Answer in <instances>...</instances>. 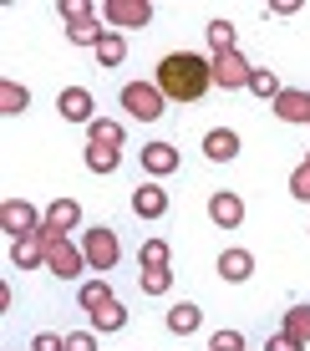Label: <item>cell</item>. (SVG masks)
<instances>
[{"label": "cell", "instance_id": "6da1fadb", "mask_svg": "<svg viewBox=\"0 0 310 351\" xmlns=\"http://www.w3.org/2000/svg\"><path fill=\"white\" fill-rule=\"evenodd\" d=\"M214 87V66L198 51H168L158 62V92L168 102H198Z\"/></svg>", "mask_w": 310, "mask_h": 351}, {"label": "cell", "instance_id": "cb8c5ba5", "mask_svg": "<svg viewBox=\"0 0 310 351\" xmlns=\"http://www.w3.org/2000/svg\"><path fill=\"white\" fill-rule=\"evenodd\" d=\"M138 265H142V270H168V245H163V239H142Z\"/></svg>", "mask_w": 310, "mask_h": 351}, {"label": "cell", "instance_id": "44dd1931", "mask_svg": "<svg viewBox=\"0 0 310 351\" xmlns=\"http://www.w3.org/2000/svg\"><path fill=\"white\" fill-rule=\"evenodd\" d=\"M285 336H295L300 346H310V306H290L285 311Z\"/></svg>", "mask_w": 310, "mask_h": 351}, {"label": "cell", "instance_id": "4316f807", "mask_svg": "<svg viewBox=\"0 0 310 351\" xmlns=\"http://www.w3.org/2000/svg\"><path fill=\"white\" fill-rule=\"evenodd\" d=\"M117 163H122V153H117V148H97V143L87 148V168H92V173H112Z\"/></svg>", "mask_w": 310, "mask_h": 351}, {"label": "cell", "instance_id": "30bf717a", "mask_svg": "<svg viewBox=\"0 0 310 351\" xmlns=\"http://www.w3.org/2000/svg\"><path fill=\"white\" fill-rule=\"evenodd\" d=\"M56 107H62V117H66V123H97V117H92V92L87 87H66L62 97H56Z\"/></svg>", "mask_w": 310, "mask_h": 351}, {"label": "cell", "instance_id": "3957f363", "mask_svg": "<svg viewBox=\"0 0 310 351\" xmlns=\"http://www.w3.org/2000/svg\"><path fill=\"white\" fill-rule=\"evenodd\" d=\"M0 224H5L10 239H36L41 224H46V214H36L26 199H5V204H0Z\"/></svg>", "mask_w": 310, "mask_h": 351}, {"label": "cell", "instance_id": "4fadbf2b", "mask_svg": "<svg viewBox=\"0 0 310 351\" xmlns=\"http://www.w3.org/2000/svg\"><path fill=\"white\" fill-rule=\"evenodd\" d=\"M219 275L229 285L249 280V275H255V255H249V250H224V255H219Z\"/></svg>", "mask_w": 310, "mask_h": 351}, {"label": "cell", "instance_id": "d6986e66", "mask_svg": "<svg viewBox=\"0 0 310 351\" xmlns=\"http://www.w3.org/2000/svg\"><path fill=\"white\" fill-rule=\"evenodd\" d=\"M249 92H255V97H265V102H275V97H280L285 87H280V77H275L270 66H255V71H249Z\"/></svg>", "mask_w": 310, "mask_h": 351}, {"label": "cell", "instance_id": "603a6c76", "mask_svg": "<svg viewBox=\"0 0 310 351\" xmlns=\"http://www.w3.org/2000/svg\"><path fill=\"white\" fill-rule=\"evenodd\" d=\"M66 36H71V46H92V51H97L107 26H102V21H81V26H66Z\"/></svg>", "mask_w": 310, "mask_h": 351}, {"label": "cell", "instance_id": "f546056e", "mask_svg": "<svg viewBox=\"0 0 310 351\" xmlns=\"http://www.w3.org/2000/svg\"><path fill=\"white\" fill-rule=\"evenodd\" d=\"M209 351H244V336L240 331H214L209 336Z\"/></svg>", "mask_w": 310, "mask_h": 351}, {"label": "cell", "instance_id": "e0dca14e", "mask_svg": "<svg viewBox=\"0 0 310 351\" xmlns=\"http://www.w3.org/2000/svg\"><path fill=\"white\" fill-rule=\"evenodd\" d=\"M198 321H204V311L188 306V300L168 311V331H173V336H194V331H198Z\"/></svg>", "mask_w": 310, "mask_h": 351}, {"label": "cell", "instance_id": "e575fe53", "mask_svg": "<svg viewBox=\"0 0 310 351\" xmlns=\"http://www.w3.org/2000/svg\"><path fill=\"white\" fill-rule=\"evenodd\" d=\"M305 163H310V153H305Z\"/></svg>", "mask_w": 310, "mask_h": 351}, {"label": "cell", "instance_id": "484cf974", "mask_svg": "<svg viewBox=\"0 0 310 351\" xmlns=\"http://www.w3.org/2000/svg\"><path fill=\"white\" fill-rule=\"evenodd\" d=\"M138 285H142V295H168L173 290V270H142Z\"/></svg>", "mask_w": 310, "mask_h": 351}, {"label": "cell", "instance_id": "ba28073f", "mask_svg": "<svg viewBox=\"0 0 310 351\" xmlns=\"http://www.w3.org/2000/svg\"><path fill=\"white\" fill-rule=\"evenodd\" d=\"M209 219L219 229H240L244 224V199H240V193H214V199H209Z\"/></svg>", "mask_w": 310, "mask_h": 351}, {"label": "cell", "instance_id": "52a82bcc", "mask_svg": "<svg viewBox=\"0 0 310 351\" xmlns=\"http://www.w3.org/2000/svg\"><path fill=\"white\" fill-rule=\"evenodd\" d=\"M102 21L117 26V31H133V26H148V21H153V5H148V0H107Z\"/></svg>", "mask_w": 310, "mask_h": 351}, {"label": "cell", "instance_id": "5b68a950", "mask_svg": "<svg viewBox=\"0 0 310 351\" xmlns=\"http://www.w3.org/2000/svg\"><path fill=\"white\" fill-rule=\"evenodd\" d=\"M81 255H87L92 270H112V265H117V234L107 224L87 229V234H81Z\"/></svg>", "mask_w": 310, "mask_h": 351}, {"label": "cell", "instance_id": "d6a6232c", "mask_svg": "<svg viewBox=\"0 0 310 351\" xmlns=\"http://www.w3.org/2000/svg\"><path fill=\"white\" fill-rule=\"evenodd\" d=\"M31 351H66V336H51V331H41L31 341Z\"/></svg>", "mask_w": 310, "mask_h": 351}, {"label": "cell", "instance_id": "f1b7e54d", "mask_svg": "<svg viewBox=\"0 0 310 351\" xmlns=\"http://www.w3.org/2000/svg\"><path fill=\"white\" fill-rule=\"evenodd\" d=\"M62 21L66 26H81V21H97V16H92L87 0H62Z\"/></svg>", "mask_w": 310, "mask_h": 351}, {"label": "cell", "instance_id": "ffe728a7", "mask_svg": "<svg viewBox=\"0 0 310 351\" xmlns=\"http://www.w3.org/2000/svg\"><path fill=\"white\" fill-rule=\"evenodd\" d=\"M26 107H31V92L21 87V82H0V112L16 117V112H26Z\"/></svg>", "mask_w": 310, "mask_h": 351}, {"label": "cell", "instance_id": "ac0fdd59", "mask_svg": "<svg viewBox=\"0 0 310 351\" xmlns=\"http://www.w3.org/2000/svg\"><path fill=\"white\" fill-rule=\"evenodd\" d=\"M97 62H102V66H122V62H127V41H122V31H107V36H102Z\"/></svg>", "mask_w": 310, "mask_h": 351}, {"label": "cell", "instance_id": "2e32d148", "mask_svg": "<svg viewBox=\"0 0 310 351\" xmlns=\"http://www.w3.org/2000/svg\"><path fill=\"white\" fill-rule=\"evenodd\" d=\"M77 300H81V311H87V316H92V311H102V306H112V285H107V280H87V285H81L77 290Z\"/></svg>", "mask_w": 310, "mask_h": 351}, {"label": "cell", "instance_id": "8fae6325", "mask_svg": "<svg viewBox=\"0 0 310 351\" xmlns=\"http://www.w3.org/2000/svg\"><path fill=\"white\" fill-rule=\"evenodd\" d=\"M275 117H280V123H310V92L285 87V92L275 97Z\"/></svg>", "mask_w": 310, "mask_h": 351}, {"label": "cell", "instance_id": "7a4b0ae2", "mask_svg": "<svg viewBox=\"0 0 310 351\" xmlns=\"http://www.w3.org/2000/svg\"><path fill=\"white\" fill-rule=\"evenodd\" d=\"M163 102H168V97L158 92V82H127L122 87V107H127V117H138V123H158Z\"/></svg>", "mask_w": 310, "mask_h": 351}, {"label": "cell", "instance_id": "836d02e7", "mask_svg": "<svg viewBox=\"0 0 310 351\" xmlns=\"http://www.w3.org/2000/svg\"><path fill=\"white\" fill-rule=\"evenodd\" d=\"M265 351H305V346L295 341V336H285V331H280V336H270V346H265Z\"/></svg>", "mask_w": 310, "mask_h": 351}, {"label": "cell", "instance_id": "9c48e42d", "mask_svg": "<svg viewBox=\"0 0 310 351\" xmlns=\"http://www.w3.org/2000/svg\"><path fill=\"white\" fill-rule=\"evenodd\" d=\"M133 214L138 219H163V214H168V193L158 184H138L133 189Z\"/></svg>", "mask_w": 310, "mask_h": 351}, {"label": "cell", "instance_id": "9a60e30c", "mask_svg": "<svg viewBox=\"0 0 310 351\" xmlns=\"http://www.w3.org/2000/svg\"><path fill=\"white\" fill-rule=\"evenodd\" d=\"M10 265L16 270H46V245L41 239H16L10 245Z\"/></svg>", "mask_w": 310, "mask_h": 351}, {"label": "cell", "instance_id": "7c38bea8", "mask_svg": "<svg viewBox=\"0 0 310 351\" xmlns=\"http://www.w3.org/2000/svg\"><path fill=\"white\" fill-rule=\"evenodd\" d=\"M142 168H148L153 178H168L178 168V148L173 143H148V148H142Z\"/></svg>", "mask_w": 310, "mask_h": 351}, {"label": "cell", "instance_id": "5bb4252c", "mask_svg": "<svg viewBox=\"0 0 310 351\" xmlns=\"http://www.w3.org/2000/svg\"><path fill=\"white\" fill-rule=\"evenodd\" d=\"M204 153L214 163H229V158H240V132H229V128H214L209 138H204Z\"/></svg>", "mask_w": 310, "mask_h": 351}, {"label": "cell", "instance_id": "4dcf8cb0", "mask_svg": "<svg viewBox=\"0 0 310 351\" xmlns=\"http://www.w3.org/2000/svg\"><path fill=\"white\" fill-rule=\"evenodd\" d=\"M290 193H295V199H310V163H300L290 173Z\"/></svg>", "mask_w": 310, "mask_h": 351}, {"label": "cell", "instance_id": "1f68e13d", "mask_svg": "<svg viewBox=\"0 0 310 351\" xmlns=\"http://www.w3.org/2000/svg\"><path fill=\"white\" fill-rule=\"evenodd\" d=\"M66 351H97V336H92V331H71L66 336Z\"/></svg>", "mask_w": 310, "mask_h": 351}, {"label": "cell", "instance_id": "d4e9b609", "mask_svg": "<svg viewBox=\"0 0 310 351\" xmlns=\"http://www.w3.org/2000/svg\"><path fill=\"white\" fill-rule=\"evenodd\" d=\"M122 326H127V311L117 306V300L102 306V311H92V331H122Z\"/></svg>", "mask_w": 310, "mask_h": 351}, {"label": "cell", "instance_id": "7402d4cb", "mask_svg": "<svg viewBox=\"0 0 310 351\" xmlns=\"http://www.w3.org/2000/svg\"><path fill=\"white\" fill-rule=\"evenodd\" d=\"M87 132H92V143H97V148H122V123H112V117H97Z\"/></svg>", "mask_w": 310, "mask_h": 351}, {"label": "cell", "instance_id": "277c9868", "mask_svg": "<svg viewBox=\"0 0 310 351\" xmlns=\"http://www.w3.org/2000/svg\"><path fill=\"white\" fill-rule=\"evenodd\" d=\"M41 245H46V270H51L56 280H77V275H81L87 255H81V250L71 245L66 234H62V239H41Z\"/></svg>", "mask_w": 310, "mask_h": 351}, {"label": "cell", "instance_id": "83f0119b", "mask_svg": "<svg viewBox=\"0 0 310 351\" xmlns=\"http://www.w3.org/2000/svg\"><path fill=\"white\" fill-rule=\"evenodd\" d=\"M209 46H214V56L234 51V26H229V21H214V26H209Z\"/></svg>", "mask_w": 310, "mask_h": 351}, {"label": "cell", "instance_id": "8992f818", "mask_svg": "<svg viewBox=\"0 0 310 351\" xmlns=\"http://www.w3.org/2000/svg\"><path fill=\"white\" fill-rule=\"evenodd\" d=\"M209 66H214V87H224V92H240V87H249V71H255L240 51L209 56Z\"/></svg>", "mask_w": 310, "mask_h": 351}]
</instances>
